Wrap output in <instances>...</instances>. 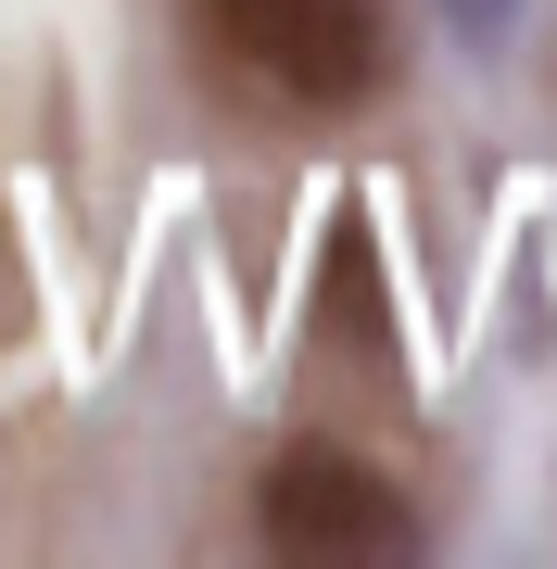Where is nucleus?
<instances>
[{"instance_id":"1","label":"nucleus","mask_w":557,"mask_h":569,"mask_svg":"<svg viewBox=\"0 0 557 569\" xmlns=\"http://www.w3.org/2000/svg\"><path fill=\"white\" fill-rule=\"evenodd\" d=\"M203 26H216V51L241 77L291 89V102H368L392 77L380 0H203Z\"/></svg>"},{"instance_id":"2","label":"nucleus","mask_w":557,"mask_h":569,"mask_svg":"<svg viewBox=\"0 0 557 569\" xmlns=\"http://www.w3.org/2000/svg\"><path fill=\"white\" fill-rule=\"evenodd\" d=\"M267 545L279 557H406V493L342 443L267 456Z\"/></svg>"},{"instance_id":"3","label":"nucleus","mask_w":557,"mask_h":569,"mask_svg":"<svg viewBox=\"0 0 557 569\" xmlns=\"http://www.w3.org/2000/svg\"><path fill=\"white\" fill-rule=\"evenodd\" d=\"M456 13V39H507V0H444Z\"/></svg>"}]
</instances>
